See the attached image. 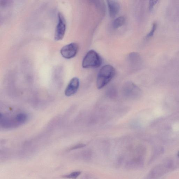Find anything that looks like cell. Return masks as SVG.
Returning <instances> with one entry per match:
<instances>
[{
  "label": "cell",
  "mask_w": 179,
  "mask_h": 179,
  "mask_svg": "<svg viewBox=\"0 0 179 179\" xmlns=\"http://www.w3.org/2000/svg\"><path fill=\"white\" fill-rule=\"evenodd\" d=\"M79 80L76 77L71 79L65 91V94L67 97L73 96L78 92L79 87Z\"/></svg>",
  "instance_id": "obj_7"
},
{
  "label": "cell",
  "mask_w": 179,
  "mask_h": 179,
  "mask_svg": "<svg viewBox=\"0 0 179 179\" xmlns=\"http://www.w3.org/2000/svg\"><path fill=\"white\" fill-rule=\"evenodd\" d=\"M177 156L179 158V150L178 151V152L177 153Z\"/></svg>",
  "instance_id": "obj_18"
},
{
  "label": "cell",
  "mask_w": 179,
  "mask_h": 179,
  "mask_svg": "<svg viewBox=\"0 0 179 179\" xmlns=\"http://www.w3.org/2000/svg\"><path fill=\"white\" fill-rule=\"evenodd\" d=\"M79 50L78 44L72 43L65 45L61 48L60 53L62 56L66 59H69L75 57Z\"/></svg>",
  "instance_id": "obj_5"
},
{
  "label": "cell",
  "mask_w": 179,
  "mask_h": 179,
  "mask_svg": "<svg viewBox=\"0 0 179 179\" xmlns=\"http://www.w3.org/2000/svg\"><path fill=\"white\" fill-rule=\"evenodd\" d=\"M16 122L23 123L25 122L27 119V116L26 114H19L16 117Z\"/></svg>",
  "instance_id": "obj_12"
},
{
  "label": "cell",
  "mask_w": 179,
  "mask_h": 179,
  "mask_svg": "<svg viewBox=\"0 0 179 179\" xmlns=\"http://www.w3.org/2000/svg\"><path fill=\"white\" fill-rule=\"evenodd\" d=\"M58 21L55 31L54 38L56 41L61 40L64 38L66 29V22L64 16L61 13L58 14Z\"/></svg>",
  "instance_id": "obj_4"
},
{
  "label": "cell",
  "mask_w": 179,
  "mask_h": 179,
  "mask_svg": "<svg viewBox=\"0 0 179 179\" xmlns=\"http://www.w3.org/2000/svg\"><path fill=\"white\" fill-rule=\"evenodd\" d=\"M179 166V162L172 158L165 159L161 163L154 167L144 179H159Z\"/></svg>",
  "instance_id": "obj_1"
},
{
  "label": "cell",
  "mask_w": 179,
  "mask_h": 179,
  "mask_svg": "<svg viewBox=\"0 0 179 179\" xmlns=\"http://www.w3.org/2000/svg\"><path fill=\"white\" fill-rule=\"evenodd\" d=\"M85 145H86L84 144H79L76 145H74V146L71 147L70 149V150H75L78 149L83 148L85 146Z\"/></svg>",
  "instance_id": "obj_15"
},
{
  "label": "cell",
  "mask_w": 179,
  "mask_h": 179,
  "mask_svg": "<svg viewBox=\"0 0 179 179\" xmlns=\"http://www.w3.org/2000/svg\"><path fill=\"white\" fill-rule=\"evenodd\" d=\"M157 1H150L149 5V10L151 11L153 9V7L157 2Z\"/></svg>",
  "instance_id": "obj_16"
},
{
  "label": "cell",
  "mask_w": 179,
  "mask_h": 179,
  "mask_svg": "<svg viewBox=\"0 0 179 179\" xmlns=\"http://www.w3.org/2000/svg\"><path fill=\"white\" fill-rule=\"evenodd\" d=\"M81 172L80 171H75L71 172L69 174L62 176V177L66 178L76 179L81 175Z\"/></svg>",
  "instance_id": "obj_11"
},
{
  "label": "cell",
  "mask_w": 179,
  "mask_h": 179,
  "mask_svg": "<svg viewBox=\"0 0 179 179\" xmlns=\"http://www.w3.org/2000/svg\"><path fill=\"white\" fill-rule=\"evenodd\" d=\"M82 179H96L94 176H92L90 174H87L83 176L82 178Z\"/></svg>",
  "instance_id": "obj_17"
},
{
  "label": "cell",
  "mask_w": 179,
  "mask_h": 179,
  "mask_svg": "<svg viewBox=\"0 0 179 179\" xmlns=\"http://www.w3.org/2000/svg\"><path fill=\"white\" fill-rule=\"evenodd\" d=\"M124 16H120L115 19L112 23V27L114 29H117L122 27L125 22Z\"/></svg>",
  "instance_id": "obj_10"
},
{
  "label": "cell",
  "mask_w": 179,
  "mask_h": 179,
  "mask_svg": "<svg viewBox=\"0 0 179 179\" xmlns=\"http://www.w3.org/2000/svg\"><path fill=\"white\" fill-rule=\"evenodd\" d=\"M145 156L137 155L126 162L125 167L128 170L141 169L144 167Z\"/></svg>",
  "instance_id": "obj_6"
},
{
  "label": "cell",
  "mask_w": 179,
  "mask_h": 179,
  "mask_svg": "<svg viewBox=\"0 0 179 179\" xmlns=\"http://www.w3.org/2000/svg\"><path fill=\"white\" fill-rule=\"evenodd\" d=\"M157 25L156 23H154L153 24L152 29L150 31L147 35V38H150L152 37L154 35L156 29Z\"/></svg>",
  "instance_id": "obj_14"
},
{
  "label": "cell",
  "mask_w": 179,
  "mask_h": 179,
  "mask_svg": "<svg viewBox=\"0 0 179 179\" xmlns=\"http://www.w3.org/2000/svg\"><path fill=\"white\" fill-rule=\"evenodd\" d=\"M102 63V60L100 55L94 50L88 51L83 60L82 66L84 68H97Z\"/></svg>",
  "instance_id": "obj_3"
},
{
  "label": "cell",
  "mask_w": 179,
  "mask_h": 179,
  "mask_svg": "<svg viewBox=\"0 0 179 179\" xmlns=\"http://www.w3.org/2000/svg\"><path fill=\"white\" fill-rule=\"evenodd\" d=\"M92 154L90 151H85L82 154L80 155L81 159L85 161H89L92 158Z\"/></svg>",
  "instance_id": "obj_13"
},
{
  "label": "cell",
  "mask_w": 179,
  "mask_h": 179,
  "mask_svg": "<svg viewBox=\"0 0 179 179\" xmlns=\"http://www.w3.org/2000/svg\"><path fill=\"white\" fill-rule=\"evenodd\" d=\"M107 4L110 17L112 18L115 17L120 11V5L119 2L115 1H107Z\"/></svg>",
  "instance_id": "obj_8"
},
{
  "label": "cell",
  "mask_w": 179,
  "mask_h": 179,
  "mask_svg": "<svg viewBox=\"0 0 179 179\" xmlns=\"http://www.w3.org/2000/svg\"><path fill=\"white\" fill-rule=\"evenodd\" d=\"M115 70L113 66L106 65L101 68L98 74L97 79V87L100 89L108 84L114 78Z\"/></svg>",
  "instance_id": "obj_2"
},
{
  "label": "cell",
  "mask_w": 179,
  "mask_h": 179,
  "mask_svg": "<svg viewBox=\"0 0 179 179\" xmlns=\"http://www.w3.org/2000/svg\"><path fill=\"white\" fill-rule=\"evenodd\" d=\"M129 62L131 66H140L141 60L139 55L136 53H131L128 56Z\"/></svg>",
  "instance_id": "obj_9"
}]
</instances>
